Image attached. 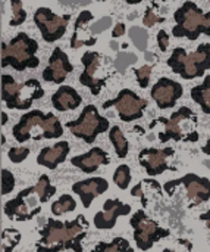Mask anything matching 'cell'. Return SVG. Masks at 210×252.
I'll use <instances>...</instances> for the list:
<instances>
[{"mask_svg": "<svg viewBox=\"0 0 210 252\" xmlns=\"http://www.w3.org/2000/svg\"><path fill=\"white\" fill-rule=\"evenodd\" d=\"M87 219L79 214L72 221H59L49 219L46 226L40 230V241L35 244L37 252H60L72 250L82 252V239L87 236Z\"/></svg>", "mask_w": 210, "mask_h": 252, "instance_id": "1", "label": "cell"}, {"mask_svg": "<svg viewBox=\"0 0 210 252\" xmlns=\"http://www.w3.org/2000/svg\"><path fill=\"white\" fill-rule=\"evenodd\" d=\"M12 134L19 143H24L29 139H57L63 136V127L54 114H44L38 109H34L21 117L18 124H15Z\"/></svg>", "mask_w": 210, "mask_h": 252, "instance_id": "2", "label": "cell"}, {"mask_svg": "<svg viewBox=\"0 0 210 252\" xmlns=\"http://www.w3.org/2000/svg\"><path fill=\"white\" fill-rule=\"evenodd\" d=\"M163 124V131L159 133L160 142H197L199 133L196 131L197 126V117L191 108L183 106L178 111H175L171 118L159 117L153 123H150V128H153L156 124Z\"/></svg>", "mask_w": 210, "mask_h": 252, "instance_id": "3", "label": "cell"}, {"mask_svg": "<svg viewBox=\"0 0 210 252\" xmlns=\"http://www.w3.org/2000/svg\"><path fill=\"white\" fill-rule=\"evenodd\" d=\"M174 19L175 25L172 28V34L177 38L187 37L194 41L200 37V34L210 35V12L205 13L191 0H187L175 10Z\"/></svg>", "mask_w": 210, "mask_h": 252, "instance_id": "4", "label": "cell"}, {"mask_svg": "<svg viewBox=\"0 0 210 252\" xmlns=\"http://www.w3.org/2000/svg\"><path fill=\"white\" fill-rule=\"evenodd\" d=\"M38 43L25 32H19L9 43L1 44V66H12L22 72L28 68H37L40 59L35 56Z\"/></svg>", "mask_w": 210, "mask_h": 252, "instance_id": "5", "label": "cell"}, {"mask_svg": "<svg viewBox=\"0 0 210 252\" xmlns=\"http://www.w3.org/2000/svg\"><path fill=\"white\" fill-rule=\"evenodd\" d=\"M169 68L184 80H194L210 69V44L203 43L188 53L184 47H175L168 59Z\"/></svg>", "mask_w": 210, "mask_h": 252, "instance_id": "6", "label": "cell"}, {"mask_svg": "<svg viewBox=\"0 0 210 252\" xmlns=\"http://www.w3.org/2000/svg\"><path fill=\"white\" fill-rule=\"evenodd\" d=\"M43 94L44 90L35 78L18 84L13 77L1 75V100L9 109H29L34 100L41 99Z\"/></svg>", "mask_w": 210, "mask_h": 252, "instance_id": "7", "label": "cell"}, {"mask_svg": "<svg viewBox=\"0 0 210 252\" xmlns=\"http://www.w3.org/2000/svg\"><path fill=\"white\" fill-rule=\"evenodd\" d=\"M66 127L75 137L82 139L85 143L91 145L96 142L99 134L109 130L110 124L107 118L99 114L94 105H87L77 120L66 123Z\"/></svg>", "mask_w": 210, "mask_h": 252, "instance_id": "8", "label": "cell"}, {"mask_svg": "<svg viewBox=\"0 0 210 252\" xmlns=\"http://www.w3.org/2000/svg\"><path fill=\"white\" fill-rule=\"evenodd\" d=\"M130 224L134 229V241L141 251H149L158 241L171 235L169 230L162 229L155 220L149 219L143 210L132 216Z\"/></svg>", "mask_w": 210, "mask_h": 252, "instance_id": "9", "label": "cell"}, {"mask_svg": "<svg viewBox=\"0 0 210 252\" xmlns=\"http://www.w3.org/2000/svg\"><path fill=\"white\" fill-rule=\"evenodd\" d=\"M110 106H115L118 111V115L122 121L131 123L143 117L146 108H147V100L135 94L132 90L124 89L119 92V94L103 103V109H107Z\"/></svg>", "mask_w": 210, "mask_h": 252, "instance_id": "10", "label": "cell"}, {"mask_svg": "<svg viewBox=\"0 0 210 252\" xmlns=\"http://www.w3.org/2000/svg\"><path fill=\"white\" fill-rule=\"evenodd\" d=\"M71 15L59 16L53 13L49 7H38L34 13V22L41 32V37L47 43H53L63 37L68 28Z\"/></svg>", "mask_w": 210, "mask_h": 252, "instance_id": "11", "label": "cell"}, {"mask_svg": "<svg viewBox=\"0 0 210 252\" xmlns=\"http://www.w3.org/2000/svg\"><path fill=\"white\" fill-rule=\"evenodd\" d=\"M32 193H35L34 186L21 190L16 198L4 204V214L16 221H28L34 219L41 213V207H37V198Z\"/></svg>", "mask_w": 210, "mask_h": 252, "instance_id": "12", "label": "cell"}, {"mask_svg": "<svg viewBox=\"0 0 210 252\" xmlns=\"http://www.w3.org/2000/svg\"><path fill=\"white\" fill-rule=\"evenodd\" d=\"M180 185H184L187 189V196L191 201V207H197L210 199V180L205 177H199L196 174H187L181 179L171 180L165 183L163 189L166 190L168 195L174 193V189L178 188Z\"/></svg>", "mask_w": 210, "mask_h": 252, "instance_id": "13", "label": "cell"}, {"mask_svg": "<svg viewBox=\"0 0 210 252\" xmlns=\"http://www.w3.org/2000/svg\"><path fill=\"white\" fill-rule=\"evenodd\" d=\"M102 55L97 52H85L81 58V62L84 65V71L79 74V83L82 86H85L87 89H90V92L94 96L100 94V90L106 86V80L107 78H97L96 74L100 69V63H102Z\"/></svg>", "mask_w": 210, "mask_h": 252, "instance_id": "14", "label": "cell"}, {"mask_svg": "<svg viewBox=\"0 0 210 252\" xmlns=\"http://www.w3.org/2000/svg\"><path fill=\"white\" fill-rule=\"evenodd\" d=\"M183 93H184V89L180 83L163 77L152 87L150 94L159 109H169L175 106V103L180 100Z\"/></svg>", "mask_w": 210, "mask_h": 252, "instance_id": "15", "label": "cell"}, {"mask_svg": "<svg viewBox=\"0 0 210 252\" xmlns=\"http://www.w3.org/2000/svg\"><path fill=\"white\" fill-rule=\"evenodd\" d=\"M175 151L172 148L156 149V148H146L138 154L140 165L147 171L149 176H159L166 170H171L168 165V158L172 157Z\"/></svg>", "mask_w": 210, "mask_h": 252, "instance_id": "16", "label": "cell"}, {"mask_svg": "<svg viewBox=\"0 0 210 252\" xmlns=\"http://www.w3.org/2000/svg\"><path fill=\"white\" fill-rule=\"evenodd\" d=\"M72 71H74V65L69 62L68 55L60 47H56L52 52L47 68L43 71V80L46 83L60 84L66 80V77Z\"/></svg>", "mask_w": 210, "mask_h": 252, "instance_id": "17", "label": "cell"}, {"mask_svg": "<svg viewBox=\"0 0 210 252\" xmlns=\"http://www.w3.org/2000/svg\"><path fill=\"white\" fill-rule=\"evenodd\" d=\"M130 213V204H124L119 199H107L103 205V211H99L94 216V227L100 230H110L115 227L119 217L128 216Z\"/></svg>", "mask_w": 210, "mask_h": 252, "instance_id": "18", "label": "cell"}, {"mask_svg": "<svg viewBox=\"0 0 210 252\" xmlns=\"http://www.w3.org/2000/svg\"><path fill=\"white\" fill-rule=\"evenodd\" d=\"M107 189H109V183L103 177H91L82 182H77L72 186L74 193L79 196L84 208H90L93 199L105 193Z\"/></svg>", "mask_w": 210, "mask_h": 252, "instance_id": "19", "label": "cell"}, {"mask_svg": "<svg viewBox=\"0 0 210 252\" xmlns=\"http://www.w3.org/2000/svg\"><path fill=\"white\" fill-rule=\"evenodd\" d=\"M71 164L77 168H79L82 173H94L97 171V168L100 165H107L110 164V159H109V155L106 151H103L102 148H93L90 149L87 154H82V155H78V157H74L71 159Z\"/></svg>", "mask_w": 210, "mask_h": 252, "instance_id": "20", "label": "cell"}, {"mask_svg": "<svg viewBox=\"0 0 210 252\" xmlns=\"http://www.w3.org/2000/svg\"><path fill=\"white\" fill-rule=\"evenodd\" d=\"M69 151H71V148H69L68 142H65V140L57 142L54 146L44 148V149L40 151V154L37 157V164L43 165V167H47L50 170H54L59 164L66 161Z\"/></svg>", "mask_w": 210, "mask_h": 252, "instance_id": "21", "label": "cell"}, {"mask_svg": "<svg viewBox=\"0 0 210 252\" xmlns=\"http://www.w3.org/2000/svg\"><path fill=\"white\" fill-rule=\"evenodd\" d=\"M81 102H82L81 94L71 86H60L52 96L53 108L60 112H65L69 109H77L81 105Z\"/></svg>", "mask_w": 210, "mask_h": 252, "instance_id": "22", "label": "cell"}, {"mask_svg": "<svg viewBox=\"0 0 210 252\" xmlns=\"http://www.w3.org/2000/svg\"><path fill=\"white\" fill-rule=\"evenodd\" d=\"M191 97L205 114L210 115V75H206L202 84L191 89Z\"/></svg>", "mask_w": 210, "mask_h": 252, "instance_id": "23", "label": "cell"}, {"mask_svg": "<svg viewBox=\"0 0 210 252\" xmlns=\"http://www.w3.org/2000/svg\"><path fill=\"white\" fill-rule=\"evenodd\" d=\"M109 139L113 145V149L118 155V158H125L128 155V151H130V143L128 140L125 139L122 130L118 127V126H113L110 130H109Z\"/></svg>", "mask_w": 210, "mask_h": 252, "instance_id": "24", "label": "cell"}, {"mask_svg": "<svg viewBox=\"0 0 210 252\" xmlns=\"http://www.w3.org/2000/svg\"><path fill=\"white\" fill-rule=\"evenodd\" d=\"M90 252H134L130 242L124 238H115L112 242H100L94 250Z\"/></svg>", "mask_w": 210, "mask_h": 252, "instance_id": "25", "label": "cell"}, {"mask_svg": "<svg viewBox=\"0 0 210 252\" xmlns=\"http://www.w3.org/2000/svg\"><path fill=\"white\" fill-rule=\"evenodd\" d=\"M34 189H35V193L38 195L40 204H46L56 193V188L50 183V179L46 174H43L38 179V183L34 186Z\"/></svg>", "mask_w": 210, "mask_h": 252, "instance_id": "26", "label": "cell"}, {"mask_svg": "<svg viewBox=\"0 0 210 252\" xmlns=\"http://www.w3.org/2000/svg\"><path fill=\"white\" fill-rule=\"evenodd\" d=\"M77 208V202L71 195H62L56 202L52 205V214L53 216H62L66 213H72Z\"/></svg>", "mask_w": 210, "mask_h": 252, "instance_id": "27", "label": "cell"}, {"mask_svg": "<svg viewBox=\"0 0 210 252\" xmlns=\"http://www.w3.org/2000/svg\"><path fill=\"white\" fill-rule=\"evenodd\" d=\"M21 241V233L16 229H4L1 233V250L3 252H12Z\"/></svg>", "mask_w": 210, "mask_h": 252, "instance_id": "28", "label": "cell"}, {"mask_svg": "<svg viewBox=\"0 0 210 252\" xmlns=\"http://www.w3.org/2000/svg\"><path fill=\"white\" fill-rule=\"evenodd\" d=\"M113 182L121 190H127L130 183H131V170H130V167L125 165V164L119 165L116 168L115 174H113Z\"/></svg>", "mask_w": 210, "mask_h": 252, "instance_id": "29", "label": "cell"}, {"mask_svg": "<svg viewBox=\"0 0 210 252\" xmlns=\"http://www.w3.org/2000/svg\"><path fill=\"white\" fill-rule=\"evenodd\" d=\"M10 6H12V19L9 21L10 27H18L22 22H25L26 19V12L22 6V0H10Z\"/></svg>", "mask_w": 210, "mask_h": 252, "instance_id": "30", "label": "cell"}, {"mask_svg": "<svg viewBox=\"0 0 210 252\" xmlns=\"http://www.w3.org/2000/svg\"><path fill=\"white\" fill-rule=\"evenodd\" d=\"M128 34H130L132 43L135 44V47L144 52L146 47H147V38H149L146 30H143L140 27H132V28H130Z\"/></svg>", "mask_w": 210, "mask_h": 252, "instance_id": "31", "label": "cell"}, {"mask_svg": "<svg viewBox=\"0 0 210 252\" xmlns=\"http://www.w3.org/2000/svg\"><path fill=\"white\" fill-rule=\"evenodd\" d=\"M135 62H137V56H135L134 53L121 52V53L118 55V58H116L115 65H116V69H118L119 72H125V69H127L130 65L135 63Z\"/></svg>", "mask_w": 210, "mask_h": 252, "instance_id": "32", "label": "cell"}, {"mask_svg": "<svg viewBox=\"0 0 210 252\" xmlns=\"http://www.w3.org/2000/svg\"><path fill=\"white\" fill-rule=\"evenodd\" d=\"M135 78L140 84L141 89H147L149 83H150V77H152V66L150 65H144L138 69H134Z\"/></svg>", "mask_w": 210, "mask_h": 252, "instance_id": "33", "label": "cell"}, {"mask_svg": "<svg viewBox=\"0 0 210 252\" xmlns=\"http://www.w3.org/2000/svg\"><path fill=\"white\" fill-rule=\"evenodd\" d=\"M15 189V177L13 174L3 168L1 170V195H7Z\"/></svg>", "mask_w": 210, "mask_h": 252, "instance_id": "34", "label": "cell"}, {"mask_svg": "<svg viewBox=\"0 0 210 252\" xmlns=\"http://www.w3.org/2000/svg\"><path fill=\"white\" fill-rule=\"evenodd\" d=\"M29 155V149L28 148H10L7 152V157L12 162L19 164L22 161H25Z\"/></svg>", "mask_w": 210, "mask_h": 252, "instance_id": "35", "label": "cell"}, {"mask_svg": "<svg viewBox=\"0 0 210 252\" xmlns=\"http://www.w3.org/2000/svg\"><path fill=\"white\" fill-rule=\"evenodd\" d=\"M163 21H165V18H163V16H158L152 9H147L146 15H144V18H143V24H144L146 27H153L155 24L163 22Z\"/></svg>", "mask_w": 210, "mask_h": 252, "instance_id": "36", "label": "cell"}, {"mask_svg": "<svg viewBox=\"0 0 210 252\" xmlns=\"http://www.w3.org/2000/svg\"><path fill=\"white\" fill-rule=\"evenodd\" d=\"M110 25H112V18H110V16L102 18L99 22H96V24L91 25V32H93V34H99V32L105 31L106 28H109Z\"/></svg>", "mask_w": 210, "mask_h": 252, "instance_id": "37", "label": "cell"}, {"mask_svg": "<svg viewBox=\"0 0 210 252\" xmlns=\"http://www.w3.org/2000/svg\"><path fill=\"white\" fill-rule=\"evenodd\" d=\"M158 44H159V49L162 52H166L168 50V46H169V35L166 34L165 30H160L158 32Z\"/></svg>", "mask_w": 210, "mask_h": 252, "instance_id": "38", "label": "cell"}, {"mask_svg": "<svg viewBox=\"0 0 210 252\" xmlns=\"http://www.w3.org/2000/svg\"><path fill=\"white\" fill-rule=\"evenodd\" d=\"M125 31H127V28H125V24H122V22H118V24L115 25L113 31H112V37H113V38L122 37V35L125 34Z\"/></svg>", "mask_w": 210, "mask_h": 252, "instance_id": "39", "label": "cell"}, {"mask_svg": "<svg viewBox=\"0 0 210 252\" xmlns=\"http://www.w3.org/2000/svg\"><path fill=\"white\" fill-rule=\"evenodd\" d=\"M131 195H132V196H143V192H141V183L135 185V186L131 189Z\"/></svg>", "mask_w": 210, "mask_h": 252, "instance_id": "40", "label": "cell"}, {"mask_svg": "<svg viewBox=\"0 0 210 252\" xmlns=\"http://www.w3.org/2000/svg\"><path fill=\"white\" fill-rule=\"evenodd\" d=\"M200 220H202V221H206L208 229L210 230V210L208 211V213H205V214H202V216H200Z\"/></svg>", "mask_w": 210, "mask_h": 252, "instance_id": "41", "label": "cell"}, {"mask_svg": "<svg viewBox=\"0 0 210 252\" xmlns=\"http://www.w3.org/2000/svg\"><path fill=\"white\" fill-rule=\"evenodd\" d=\"M202 151H203V152H205L206 155H210V139L208 140V143H206V145L203 146V149H202Z\"/></svg>", "mask_w": 210, "mask_h": 252, "instance_id": "42", "label": "cell"}, {"mask_svg": "<svg viewBox=\"0 0 210 252\" xmlns=\"http://www.w3.org/2000/svg\"><path fill=\"white\" fill-rule=\"evenodd\" d=\"M7 123V115L4 112H1V126H4Z\"/></svg>", "mask_w": 210, "mask_h": 252, "instance_id": "43", "label": "cell"}, {"mask_svg": "<svg viewBox=\"0 0 210 252\" xmlns=\"http://www.w3.org/2000/svg\"><path fill=\"white\" fill-rule=\"evenodd\" d=\"M128 4H137V3H140L141 0H125Z\"/></svg>", "mask_w": 210, "mask_h": 252, "instance_id": "44", "label": "cell"}, {"mask_svg": "<svg viewBox=\"0 0 210 252\" xmlns=\"http://www.w3.org/2000/svg\"><path fill=\"white\" fill-rule=\"evenodd\" d=\"M162 252H175V251H172V250H163Z\"/></svg>", "mask_w": 210, "mask_h": 252, "instance_id": "45", "label": "cell"}, {"mask_svg": "<svg viewBox=\"0 0 210 252\" xmlns=\"http://www.w3.org/2000/svg\"><path fill=\"white\" fill-rule=\"evenodd\" d=\"M209 1H210V0H209Z\"/></svg>", "mask_w": 210, "mask_h": 252, "instance_id": "46", "label": "cell"}]
</instances>
